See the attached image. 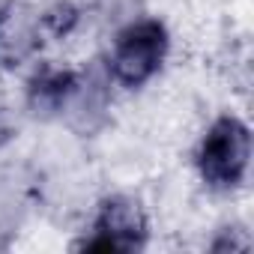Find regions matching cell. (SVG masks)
I'll use <instances>...</instances> for the list:
<instances>
[{
	"label": "cell",
	"instance_id": "obj_1",
	"mask_svg": "<svg viewBox=\"0 0 254 254\" xmlns=\"http://www.w3.org/2000/svg\"><path fill=\"white\" fill-rule=\"evenodd\" d=\"M248 159H251V135L248 126L236 117H218L197 147L200 180L212 189L239 186L245 180Z\"/></svg>",
	"mask_w": 254,
	"mask_h": 254
},
{
	"label": "cell",
	"instance_id": "obj_2",
	"mask_svg": "<svg viewBox=\"0 0 254 254\" xmlns=\"http://www.w3.org/2000/svg\"><path fill=\"white\" fill-rule=\"evenodd\" d=\"M168 30L156 18H144L129 24L114 42L111 51V75L123 87L147 84L168 57Z\"/></svg>",
	"mask_w": 254,
	"mask_h": 254
},
{
	"label": "cell",
	"instance_id": "obj_3",
	"mask_svg": "<svg viewBox=\"0 0 254 254\" xmlns=\"http://www.w3.org/2000/svg\"><path fill=\"white\" fill-rule=\"evenodd\" d=\"M147 242V215L132 197H108L93 221V233L81 242L87 251H135Z\"/></svg>",
	"mask_w": 254,
	"mask_h": 254
},
{
	"label": "cell",
	"instance_id": "obj_4",
	"mask_svg": "<svg viewBox=\"0 0 254 254\" xmlns=\"http://www.w3.org/2000/svg\"><path fill=\"white\" fill-rule=\"evenodd\" d=\"M42 42V18L24 3L0 6V66L24 63Z\"/></svg>",
	"mask_w": 254,
	"mask_h": 254
},
{
	"label": "cell",
	"instance_id": "obj_5",
	"mask_svg": "<svg viewBox=\"0 0 254 254\" xmlns=\"http://www.w3.org/2000/svg\"><path fill=\"white\" fill-rule=\"evenodd\" d=\"M78 87V75L69 69H57V66H45L39 69L30 84H27V102L36 114L51 117L57 111H66L72 93Z\"/></svg>",
	"mask_w": 254,
	"mask_h": 254
},
{
	"label": "cell",
	"instance_id": "obj_6",
	"mask_svg": "<svg viewBox=\"0 0 254 254\" xmlns=\"http://www.w3.org/2000/svg\"><path fill=\"white\" fill-rule=\"evenodd\" d=\"M75 21H78V12L69 3H57L42 15V30L51 33V36H66L75 27Z\"/></svg>",
	"mask_w": 254,
	"mask_h": 254
},
{
	"label": "cell",
	"instance_id": "obj_7",
	"mask_svg": "<svg viewBox=\"0 0 254 254\" xmlns=\"http://www.w3.org/2000/svg\"><path fill=\"white\" fill-rule=\"evenodd\" d=\"M9 135H12V129H9V123H6V114L0 111V144L9 141Z\"/></svg>",
	"mask_w": 254,
	"mask_h": 254
}]
</instances>
